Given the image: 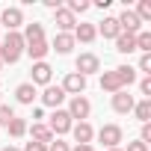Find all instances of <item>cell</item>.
<instances>
[{"instance_id":"1","label":"cell","mask_w":151,"mask_h":151,"mask_svg":"<svg viewBox=\"0 0 151 151\" xmlns=\"http://www.w3.org/2000/svg\"><path fill=\"white\" fill-rule=\"evenodd\" d=\"M24 47H27V42H24V36H21V33H6L3 39H0V62L15 65V62L21 59Z\"/></svg>"},{"instance_id":"2","label":"cell","mask_w":151,"mask_h":151,"mask_svg":"<svg viewBox=\"0 0 151 151\" xmlns=\"http://www.w3.org/2000/svg\"><path fill=\"white\" fill-rule=\"evenodd\" d=\"M47 127H50V133H53V136H62V133H71L74 122H71V116H68L65 110H53V116H50Z\"/></svg>"},{"instance_id":"3","label":"cell","mask_w":151,"mask_h":151,"mask_svg":"<svg viewBox=\"0 0 151 151\" xmlns=\"http://www.w3.org/2000/svg\"><path fill=\"white\" fill-rule=\"evenodd\" d=\"M74 71L83 74V77H89V74H98L101 71V59L95 53H80L77 59H74Z\"/></svg>"},{"instance_id":"4","label":"cell","mask_w":151,"mask_h":151,"mask_svg":"<svg viewBox=\"0 0 151 151\" xmlns=\"http://www.w3.org/2000/svg\"><path fill=\"white\" fill-rule=\"evenodd\" d=\"M21 24H24V12L18 6H6L3 12H0V27H6L9 33H18Z\"/></svg>"},{"instance_id":"5","label":"cell","mask_w":151,"mask_h":151,"mask_svg":"<svg viewBox=\"0 0 151 151\" xmlns=\"http://www.w3.org/2000/svg\"><path fill=\"white\" fill-rule=\"evenodd\" d=\"M50 77H53V68L47 62H33V68H30V83L33 86H50Z\"/></svg>"},{"instance_id":"6","label":"cell","mask_w":151,"mask_h":151,"mask_svg":"<svg viewBox=\"0 0 151 151\" xmlns=\"http://www.w3.org/2000/svg\"><path fill=\"white\" fill-rule=\"evenodd\" d=\"M65 113L71 116V122H74V119H80V122H86V119H89V113H92V104H89V101H86L83 95H74Z\"/></svg>"},{"instance_id":"7","label":"cell","mask_w":151,"mask_h":151,"mask_svg":"<svg viewBox=\"0 0 151 151\" xmlns=\"http://www.w3.org/2000/svg\"><path fill=\"white\" fill-rule=\"evenodd\" d=\"M83 89H86V77H83V74L68 71L65 77H62V92H65V95H71V98H74V95H80Z\"/></svg>"},{"instance_id":"8","label":"cell","mask_w":151,"mask_h":151,"mask_svg":"<svg viewBox=\"0 0 151 151\" xmlns=\"http://www.w3.org/2000/svg\"><path fill=\"white\" fill-rule=\"evenodd\" d=\"M98 139H101L107 148H119V142L124 139V130H122L119 124H104V127L98 130Z\"/></svg>"},{"instance_id":"9","label":"cell","mask_w":151,"mask_h":151,"mask_svg":"<svg viewBox=\"0 0 151 151\" xmlns=\"http://www.w3.org/2000/svg\"><path fill=\"white\" fill-rule=\"evenodd\" d=\"M116 21H119L122 33H130V36H136V33L142 30V21L136 18V12H133V9H124V12H122V15H119Z\"/></svg>"},{"instance_id":"10","label":"cell","mask_w":151,"mask_h":151,"mask_svg":"<svg viewBox=\"0 0 151 151\" xmlns=\"http://www.w3.org/2000/svg\"><path fill=\"white\" fill-rule=\"evenodd\" d=\"M53 24H56V30H59V33H74V27H77V18H74V15L62 6V9H56V12H53Z\"/></svg>"},{"instance_id":"11","label":"cell","mask_w":151,"mask_h":151,"mask_svg":"<svg viewBox=\"0 0 151 151\" xmlns=\"http://www.w3.org/2000/svg\"><path fill=\"white\" fill-rule=\"evenodd\" d=\"M133 95L127 92V89H122V92H116L113 95V110L119 113V116H127V113H133Z\"/></svg>"},{"instance_id":"12","label":"cell","mask_w":151,"mask_h":151,"mask_svg":"<svg viewBox=\"0 0 151 151\" xmlns=\"http://www.w3.org/2000/svg\"><path fill=\"white\" fill-rule=\"evenodd\" d=\"M68 95L62 92V86H45V92H42V104L45 107H53V110H59V104L65 101Z\"/></svg>"},{"instance_id":"13","label":"cell","mask_w":151,"mask_h":151,"mask_svg":"<svg viewBox=\"0 0 151 151\" xmlns=\"http://www.w3.org/2000/svg\"><path fill=\"white\" fill-rule=\"evenodd\" d=\"M71 133H74V142H77V145H92V136H95V130H92L89 122H77L71 127Z\"/></svg>"},{"instance_id":"14","label":"cell","mask_w":151,"mask_h":151,"mask_svg":"<svg viewBox=\"0 0 151 151\" xmlns=\"http://www.w3.org/2000/svg\"><path fill=\"white\" fill-rule=\"evenodd\" d=\"M74 45H77V42H74V36H71V33H56V36H53V42H50V50H56V53H71V50H74Z\"/></svg>"},{"instance_id":"15","label":"cell","mask_w":151,"mask_h":151,"mask_svg":"<svg viewBox=\"0 0 151 151\" xmlns=\"http://www.w3.org/2000/svg\"><path fill=\"white\" fill-rule=\"evenodd\" d=\"M74 42H83V45H92L95 39H98V30H95V24H77L74 27Z\"/></svg>"},{"instance_id":"16","label":"cell","mask_w":151,"mask_h":151,"mask_svg":"<svg viewBox=\"0 0 151 151\" xmlns=\"http://www.w3.org/2000/svg\"><path fill=\"white\" fill-rule=\"evenodd\" d=\"M27 133H30V139H33V142H42V145H47V142H53V133H50V127H47L45 122H39V124H33V127H27Z\"/></svg>"},{"instance_id":"17","label":"cell","mask_w":151,"mask_h":151,"mask_svg":"<svg viewBox=\"0 0 151 151\" xmlns=\"http://www.w3.org/2000/svg\"><path fill=\"white\" fill-rule=\"evenodd\" d=\"M101 89H104V92H110V95H116V92H122V89H124V86H122V80H119V74H116V68L101 74Z\"/></svg>"},{"instance_id":"18","label":"cell","mask_w":151,"mask_h":151,"mask_svg":"<svg viewBox=\"0 0 151 151\" xmlns=\"http://www.w3.org/2000/svg\"><path fill=\"white\" fill-rule=\"evenodd\" d=\"M24 50L30 53V59H33V62H45V56H47V50H50V45H47L45 39H39V42H30V45H27Z\"/></svg>"},{"instance_id":"19","label":"cell","mask_w":151,"mask_h":151,"mask_svg":"<svg viewBox=\"0 0 151 151\" xmlns=\"http://www.w3.org/2000/svg\"><path fill=\"white\" fill-rule=\"evenodd\" d=\"M104 39H119V33H122V27H119V21L113 18V15H107L104 21H101V27H95Z\"/></svg>"},{"instance_id":"20","label":"cell","mask_w":151,"mask_h":151,"mask_svg":"<svg viewBox=\"0 0 151 151\" xmlns=\"http://www.w3.org/2000/svg\"><path fill=\"white\" fill-rule=\"evenodd\" d=\"M116 50H119V53H133V50H136V36H130V33H119V39H116Z\"/></svg>"},{"instance_id":"21","label":"cell","mask_w":151,"mask_h":151,"mask_svg":"<svg viewBox=\"0 0 151 151\" xmlns=\"http://www.w3.org/2000/svg\"><path fill=\"white\" fill-rule=\"evenodd\" d=\"M36 95H39V92H36V86H33V83H21V86L15 89L18 104H33V101H36Z\"/></svg>"},{"instance_id":"22","label":"cell","mask_w":151,"mask_h":151,"mask_svg":"<svg viewBox=\"0 0 151 151\" xmlns=\"http://www.w3.org/2000/svg\"><path fill=\"white\" fill-rule=\"evenodd\" d=\"M21 36H24V42H27V45H30V42H39V39H45V27L33 21V24H27V27H24V33H21Z\"/></svg>"},{"instance_id":"23","label":"cell","mask_w":151,"mask_h":151,"mask_svg":"<svg viewBox=\"0 0 151 151\" xmlns=\"http://www.w3.org/2000/svg\"><path fill=\"white\" fill-rule=\"evenodd\" d=\"M116 74H119V80H122V86L127 89L130 83H136V68H130V65H119L116 68Z\"/></svg>"},{"instance_id":"24","label":"cell","mask_w":151,"mask_h":151,"mask_svg":"<svg viewBox=\"0 0 151 151\" xmlns=\"http://www.w3.org/2000/svg\"><path fill=\"white\" fill-rule=\"evenodd\" d=\"M133 116H136V119L145 124V122L151 119V101H148V98H142L139 104H133Z\"/></svg>"},{"instance_id":"25","label":"cell","mask_w":151,"mask_h":151,"mask_svg":"<svg viewBox=\"0 0 151 151\" xmlns=\"http://www.w3.org/2000/svg\"><path fill=\"white\" fill-rule=\"evenodd\" d=\"M6 130H9V136H15V139H21V136H24V133H27V122H24V119H18V116H15V119H12V122H9V124H6Z\"/></svg>"},{"instance_id":"26","label":"cell","mask_w":151,"mask_h":151,"mask_svg":"<svg viewBox=\"0 0 151 151\" xmlns=\"http://www.w3.org/2000/svg\"><path fill=\"white\" fill-rule=\"evenodd\" d=\"M136 50L151 53V33H148V30H139V33H136Z\"/></svg>"},{"instance_id":"27","label":"cell","mask_w":151,"mask_h":151,"mask_svg":"<svg viewBox=\"0 0 151 151\" xmlns=\"http://www.w3.org/2000/svg\"><path fill=\"white\" fill-rule=\"evenodd\" d=\"M71 15H80V12H86L89 9V3H86V0H68V6H65Z\"/></svg>"},{"instance_id":"28","label":"cell","mask_w":151,"mask_h":151,"mask_svg":"<svg viewBox=\"0 0 151 151\" xmlns=\"http://www.w3.org/2000/svg\"><path fill=\"white\" fill-rule=\"evenodd\" d=\"M12 119H15V110H12V107H6V104H0V127H6Z\"/></svg>"},{"instance_id":"29","label":"cell","mask_w":151,"mask_h":151,"mask_svg":"<svg viewBox=\"0 0 151 151\" xmlns=\"http://www.w3.org/2000/svg\"><path fill=\"white\" fill-rule=\"evenodd\" d=\"M139 71L145 74V77H151V53H142V59H139Z\"/></svg>"},{"instance_id":"30","label":"cell","mask_w":151,"mask_h":151,"mask_svg":"<svg viewBox=\"0 0 151 151\" xmlns=\"http://www.w3.org/2000/svg\"><path fill=\"white\" fill-rule=\"evenodd\" d=\"M139 92L151 101V77H142V80H139Z\"/></svg>"},{"instance_id":"31","label":"cell","mask_w":151,"mask_h":151,"mask_svg":"<svg viewBox=\"0 0 151 151\" xmlns=\"http://www.w3.org/2000/svg\"><path fill=\"white\" fill-rule=\"evenodd\" d=\"M47 151H71V148H68V142H62V139H53V142L47 145Z\"/></svg>"},{"instance_id":"32","label":"cell","mask_w":151,"mask_h":151,"mask_svg":"<svg viewBox=\"0 0 151 151\" xmlns=\"http://www.w3.org/2000/svg\"><path fill=\"white\" fill-rule=\"evenodd\" d=\"M21 151H47V145H42V142H33V139H30Z\"/></svg>"},{"instance_id":"33","label":"cell","mask_w":151,"mask_h":151,"mask_svg":"<svg viewBox=\"0 0 151 151\" xmlns=\"http://www.w3.org/2000/svg\"><path fill=\"white\" fill-rule=\"evenodd\" d=\"M127 151H148V145L136 139V142H127Z\"/></svg>"},{"instance_id":"34","label":"cell","mask_w":151,"mask_h":151,"mask_svg":"<svg viewBox=\"0 0 151 151\" xmlns=\"http://www.w3.org/2000/svg\"><path fill=\"white\" fill-rule=\"evenodd\" d=\"M42 119H45V110H42V107H36V110H33V124H39Z\"/></svg>"},{"instance_id":"35","label":"cell","mask_w":151,"mask_h":151,"mask_svg":"<svg viewBox=\"0 0 151 151\" xmlns=\"http://www.w3.org/2000/svg\"><path fill=\"white\" fill-rule=\"evenodd\" d=\"M45 6H47V9H53V12H56V9H62L59 0H45Z\"/></svg>"},{"instance_id":"36","label":"cell","mask_w":151,"mask_h":151,"mask_svg":"<svg viewBox=\"0 0 151 151\" xmlns=\"http://www.w3.org/2000/svg\"><path fill=\"white\" fill-rule=\"evenodd\" d=\"M71 151H95L92 145H77V148H71Z\"/></svg>"},{"instance_id":"37","label":"cell","mask_w":151,"mask_h":151,"mask_svg":"<svg viewBox=\"0 0 151 151\" xmlns=\"http://www.w3.org/2000/svg\"><path fill=\"white\" fill-rule=\"evenodd\" d=\"M3 151H21V148H12V145H6V148H3Z\"/></svg>"},{"instance_id":"38","label":"cell","mask_w":151,"mask_h":151,"mask_svg":"<svg viewBox=\"0 0 151 151\" xmlns=\"http://www.w3.org/2000/svg\"><path fill=\"white\" fill-rule=\"evenodd\" d=\"M107 151H122V148H107Z\"/></svg>"},{"instance_id":"39","label":"cell","mask_w":151,"mask_h":151,"mask_svg":"<svg viewBox=\"0 0 151 151\" xmlns=\"http://www.w3.org/2000/svg\"><path fill=\"white\" fill-rule=\"evenodd\" d=\"M0 104H3V98H0Z\"/></svg>"},{"instance_id":"40","label":"cell","mask_w":151,"mask_h":151,"mask_svg":"<svg viewBox=\"0 0 151 151\" xmlns=\"http://www.w3.org/2000/svg\"><path fill=\"white\" fill-rule=\"evenodd\" d=\"M0 68H3V62H0Z\"/></svg>"}]
</instances>
